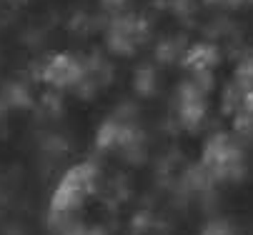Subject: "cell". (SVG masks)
Instances as JSON below:
<instances>
[{
  "instance_id": "cell-1",
  "label": "cell",
  "mask_w": 253,
  "mask_h": 235,
  "mask_svg": "<svg viewBox=\"0 0 253 235\" xmlns=\"http://www.w3.org/2000/svg\"><path fill=\"white\" fill-rule=\"evenodd\" d=\"M95 170L90 165H81V168H76V170H70L65 178H63V183H60V188H58V193H55V198H53V208H55V213H60V215H73L85 200L93 195V190H95Z\"/></svg>"
}]
</instances>
